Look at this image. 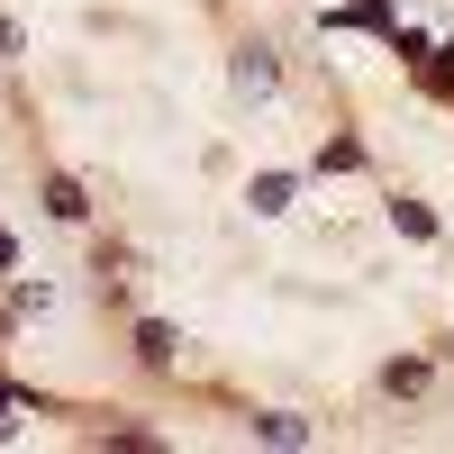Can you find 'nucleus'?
<instances>
[{
    "mask_svg": "<svg viewBox=\"0 0 454 454\" xmlns=\"http://www.w3.org/2000/svg\"><path fill=\"white\" fill-rule=\"evenodd\" d=\"M237 91H246V100L273 91V46H246V55H237Z\"/></svg>",
    "mask_w": 454,
    "mask_h": 454,
    "instance_id": "f257e3e1",
    "label": "nucleus"
},
{
    "mask_svg": "<svg viewBox=\"0 0 454 454\" xmlns=\"http://www.w3.org/2000/svg\"><path fill=\"white\" fill-rule=\"evenodd\" d=\"M254 436H263V445H309V419H291V409H263Z\"/></svg>",
    "mask_w": 454,
    "mask_h": 454,
    "instance_id": "f03ea898",
    "label": "nucleus"
},
{
    "mask_svg": "<svg viewBox=\"0 0 454 454\" xmlns=\"http://www.w3.org/2000/svg\"><path fill=\"white\" fill-rule=\"evenodd\" d=\"M291 192H300V182H291V173H254V192H246V200H254L263 218H273V209H291Z\"/></svg>",
    "mask_w": 454,
    "mask_h": 454,
    "instance_id": "7ed1b4c3",
    "label": "nucleus"
},
{
    "mask_svg": "<svg viewBox=\"0 0 454 454\" xmlns=\"http://www.w3.org/2000/svg\"><path fill=\"white\" fill-rule=\"evenodd\" d=\"M137 355H145V364H173V327L145 318V327H137Z\"/></svg>",
    "mask_w": 454,
    "mask_h": 454,
    "instance_id": "20e7f679",
    "label": "nucleus"
},
{
    "mask_svg": "<svg viewBox=\"0 0 454 454\" xmlns=\"http://www.w3.org/2000/svg\"><path fill=\"white\" fill-rule=\"evenodd\" d=\"M382 391H391V400H409V391H427V364H419V355H409V364H391V372H382Z\"/></svg>",
    "mask_w": 454,
    "mask_h": 454,
    "instance_id": "39448f33",
    "label": "nucleus"
},
{
    "mask_svg": "<svg viewBox=\"0 0 454 454\" xmlns=\"http://www.w3.org/2000/svg\"><path fill=\"white\" fill-rule=\"evenodd\" d=\"M391 227H400V237H419V246H427V237H436V218H427V209H419V200H391Z\"/></svg>",
    "mask_w": 454,
    "mask_h": 454,
    "instance_id": "423d86ee",
    "label": "nucleus"
},
{
    "mask_svg": "<svg viewBox=\"0 0 454 454\" xmlns=\"http://www.w3.org/2000/svg\"><path fill=\"white\" fill-rule=\"evenodd\" d=\"M355 164H364V145H355V137H336L327 155H318V173H355Z\"/></svg>",
    "mask_w": 454,
    "mask_h": 454,
    "instance_id": "0eeeda50",
    "label": "nucleus"
},
{
    "mask_svg": "<svg viewBox=\"0 0 454 454\" xmlns=\"http://www.w3.org/2000/svg\"><path fill=\"white\" fill-rule=\"evenodd\" d=\"M46 209H55V218H82L91 200H82V192H73V182H46Z\"/></svg>",
    "mask_w": 454,
    "mask_h": 454,
    "instance_id": "6e6552de",
    "label": "nucleus"
}]
</instances>
